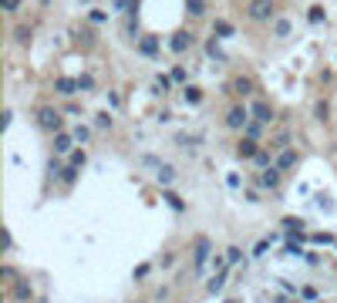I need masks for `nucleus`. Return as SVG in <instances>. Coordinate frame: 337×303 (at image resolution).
Wrapping results in <instances>:
<instances>
[{"mask_svg":"<svg viewBox=\"0 0 337 303\" xmlns=\"http://www.w3.org/2000/svg\"><path fill=\"white\" fill-rule=\"evenodd\" d=\"M206 259H213V240H209V236H196V243H193V270L202 273L206 270Z\"/></svg>","mask_w":337,"mask_h":303,"instance_id":"4","label":"nucleus"},{"mask_svg":"<svg viewBox=\"0 0 337 303\" xmlns=\"http://www.w3.org/2000/svg\"><path fill=\"white\" fill-rule=\"evenodd\" d=\"M78 88L91 91V88H95V74H78Z\"/></svg>","mask_w":337,"mask_h":303,"instance_id":"34","label":"nucleus"},{"mask_svg":"<svg viewBox=\"0 0 337 303\" xmlns=\"http://www.w3.org/2000/svg\"><path fill=\"white\" fill-rule=\"evenodd\" d=\"M172 179H176V168H172V165H159V182L165 185V189H168V182H172Z\"/></svg>","mask_w":337,"mask_h":303,"instance_id":"31","label":"nucleus"},{"mask_svg":"<svg viewBox=\"0 0 337 303\" xmlns=\"http://www.w3.org/2000/svg\"><path fill=\"white\" fill-rule=\"evenodd\" d=\"M0 7H4V14H17L20 10V0H0Z\"/></svg>","mask_w":337,"mask_h":303,"instance_id":"40","label":"nucleus"},{"mask_svg":"<svg viewBox=\"0 0 337 303\" xmlns=\"http://www.w3.org/2000/svg\"><path fill=\"white\" fill-rule=\"evenodd\" d=\"M85 162H88V155H85V148H74L71 155H68V165H71V168H78V172L85 168Z\"/></svg>","mask_w":337,"mask_h":303,"instance_id":"26","label":"nucleus"},{"mask_svg":"<svg viewBox=\"0 0 337 303\" xmlns=\"http://www.w3.org/2000/svg\"><path fill=\"white\" fill-rule=\"evenodd\" d=\"M223 121H226V128H229V132H246V125L253 121V115H249V104H246V101H233L229 108H226Z\"/></svg>","mask_w":337,"mask_h":303,"instance_id":"2","label":"nucleus"},{"mask_svg":"<svg viewBox=\"0 0 337 303\" xmlns=\"http://www.w3.org/2000/svg\"><path fill=\"white\" fill-rule=\"evenodd\" d=\"M246 14H249V20L270 24L277 17V0H246Z\"/></svg>","mask_w":337,"mask_h":303,"instance_id":"3","label":"nucleus"},{"mask_svg":"<svg viewBox=\"0 0 337 303\" xmlns=\"http://www.w3.org/2000/svg\"><path fill=\"white\" fill-rule=\"evenodd\" d=\"M71 152H74V135L71 132L54 135V155H71Z\"/></svg>","mask_w":337,"mask_h":303,"instance_id":"10","label":"nucleus"},{"mask_svg":"<svg viewBox=\"0 0 337 303\" xmlns=\"http://www.w3.org/2000/svg\"><path fill=\"white\" fill-rule=\"evenodd\" d=\"M313 118H317V121H324V125L330 121V101H327V98H321V101L313 104Z\"/></svg>","mask_w":337,"mask_h":303,"instance_id":"18","label":"nucleus"},{"mask_svg":"<svg viewBox=\"0 0 337 303\" xmlns=\"http://www.w3.org/2000/svg\"><path fill=\"white\" fill-rule=\"evenodd\" d=\"M65 168H68V165H65V162H61V155H54V159L48 162V172H51V176H61Z\"/></svg>","mask_w":337,"mask_h":303,"instance_id":"32","label":"nucleus"},{"mask_svg":"<svg viewBox=\"0 0 337 303\" xmlns=\"http://www.w3.org/2000/svg\"><path fill=\"white\" fill-rule=\"evenodd\" d=\"M78 40L85 44V48H91V44H95V34H91L88 27H81V31H78Z\"/></svg>","mask_w":337,"mask_h":303,"instance_id":"37","label":"nucleus"},{"mask_svg":"<svg viewBox=\"0 0 337 303\" xmlns=\"http://www.w3.org/2000/svg\"><path fill=\"white\" fill-rule=\"evenodd\" d=\"M280 176H283V172H280L277 165H273V168H266V172H260V189H266V192H270V189H277V185H280Z\"/></svg>","mask_w":337,"mask_h":303,"instance_id":"12","label":"nucleus"},{"mask_svg":"<svg viewBox=\"0 0 337 303\" xmlns=\"http://www.w3.org/2000/svg\"><path fill=\"white\" fill-rule=\"evenodd\" d=\"M189 48H193V34L185 31V27H182V31H176L172 37H168V51H172L176 57H182Z\"/></svg>","mask_w":337,"mask_h":303,"instance_id":"6","label":"nucleus"},{"mask_svg":"<svg viewBox=\"0 0 337 303\" xmlns=\"http://www.w3.org/2000/svg\"><path fill=\"white\" fill-rule=\"evenodd\" d=\"M249 115H253V121H260V125H270V121L277 118V108H273L270 101H263V98H253V101H249Z\"/></svg>","mask_w":337,"mask_h":303,"instance_id":"5","label":"nucleus"},{"mask_svg":"<svg viewBox=\"0 0 337 303\" xmlns=\"http://www.w3.org/2000/svg\"><path fill=\"white\" fill-rule=\"evenodd\" d=\"M202 88L199 84H185V104H202Z\"/></svg>","mask_w":337,"mask_h":303,"instance_id":"22","label":"nucleus"},{"mask_svg":"<svg viewBox=\"0 0 337 303\" xmlns=\"http://www.w3.org/2000/svg\"><path fill=\"white\" fill-rule=\"evenodd\" d=\"M236 155H240V159H257L260 148H257V142H253V138H240V145H236Z\"/></svg>","mask_w":337,"mask_h":303,"instance_id":"14","label":"nucleus"},{"mask_svg":"<svg viewBox=\"0 0 337 303\" xmlns=\"http://www.w3.org/2000/svg\"><path fill=\"white\" fill-rule=\"evenodd\" d=\"M206 57H213V61H226V51H223V44H219V37L206 40Z\"/></svg>","mask_w":337,"mask_h":303,"instance_id":"16","label":"nucleus"},{"mask_svg":"<svg viewBox=\"0 0 337 303\" xmlns=\"http://www.w3.org/2000/svg\"><path fill=\"white\" fill-rule=\"evenodd\" d=\"M149 273H152V263H138L135 270H132V279H145Z\"/></svg>","mask_w":337,"mask_h":303,"instance_id":"33","label":"nucleus"},{"mask_svg":"<svg viewBox=\"0 0 337 303\" xmlns=\"http://www.w3.org/2000/svg\"><path fill=\"white\" fill-rule=\"evenodd\" d=\"M54 91H57V95H65V98L74 95V91H81L78 88V78H57L54 81Z\"/></svg>","mask_w":337,"mask_h":303,"instance_id":"15","label":"nucleus"},{"mask_svg":"<svg viewBox=\"0 0 337 303\" xmlns=\"http://www.w3.org/2000/svg\"><path fill=\"white\" fill-rule=\"evenodd\" d=\"M273 162H277V155H273V152H263V148H260V155L253 159V165L266 172V168H273Z\"/></svg>","mask_w":337,"mask_h":303,"instance_id":"23","label":"nucleus"},{"mask_svg":"<svg viewBox=\"0 0 337 303\" xmlns=\"http://www.w3.org/2000/svg\"><path fill=\"white\" fill-rule=\"evenodd\" d=\"M14 40L20 44V48H27V44L34 40V27H31V24H17V31H14Z\"/></svg>","mask_w":337,"mask_h":303,"instance_id":"17","label":"nucleus"},{"mask_svg":"<svg viewBox=\"0 0 337 303\" xmlns=\"http://www.w3.org/2000/svg\"><path fill=\"white\" fill-rule=\"evenodd\" d=\"M162 199H165L168 206L176 209V212H185V202L179 199V196H176V192H172V189H162Z\"/></svg>","mask_w":337,"mask_h":303,"instance_id":"24","label":"nucleus"},{"mask_svg":"<svg viewBox=\"0 0 337 303\" xmlns=\"http://www.w3.org/2000/svg\"><path fill=\"white\" fill-rule=\"evenodd\" d=\"M185 14H189V17H202V14H206V0H185Z\"/></svg>","mask_w":337,"mask_h":303,"instance_id":"28","label":"nucleus"},{"mask_svg":"<svg viewBox=\"0 0 337 303\" xmlns=\"http://www.w3.org/2000/svg\"><path fill=\"white\" fill-rule=\"evenodd\" d=\"M233 34H236V27L229 20H216L213 24V37H233Z\"/></svg>","mask_w":337,"mask_h":303,"instance_id":"20","label":"nucleus"},{"mask_svg":"<svg viewBox=\"0 0 337 303\" xmlns=\"http://www.w3.org/2000/svg\"><path fill=\"white\" fill-rule=\"evenodd\" d=\"M108 104H112V108H121V95H118V91H108Z\"/></svg>","mask_w":337,"mask_h":303,"instance_id":"46","label":"nucleus"},{"mask_svg":"<svg viewBox=\"0 0 337 303\" xmlns=\"http://www.w3.org/2000/svg\"><path fill=\"white\" fill-rule=\"evenodd\" d=\"M233 91L240 95V101H243V98H253V91H257V84H253V78H246V74H240V78L233 81Z\"/></svg>","mask_w":337,"mask_h":303,"instance_id":"11","label":"nucleus"},{"mask_svg":"<svg viewBox=\"0 0 337 303\" xmlns=\"http://www.w3.org/2000/svg\"><path fill=\"white\" fill-rule=\"evenodd\" d=\"M297 162H300V152H297V148H287V152H280V155H277V162H273V165L280 168V172H290V168H297Z\"/></svg>","mask_w":337,"mask_h":303,"instance_id":"9","label":"nucleus"},{"mask_svg":"<svg viewBox=\"0 0 337 303\" xmlns=\"http://www.w3.org/2000/svg\"><path fill=\"white\" fill-rule=\"evenodd\" d=\"M266 246H270V243H266V240H260L257 246H253V256H263V253H266Z\"/></svg>","mask_w":337,"mask_h":303,"instance_id":"47","label":"nucleus"},{"mask_svg":"<svg viewBox=\"0 0 337 303\" xmlns=\"http://www.w3.org/2000/svg\"><path fill=\"white\" fill-rule=\"evenodd\" d=\"M307 20H310V24H324V20H327V10H324L321 4H313V7L307 10Z\"/></svg>","mask_w":337,"mask_h":303,"instance_id":"27","label":"nucleus"},{"mask_svg":"<svg viewBox=\"0 0 337 303\" xmlns=\"http://www.w3.org/2000/svg\"><path fill=\"white\" fill-rule=\"evenodd\" d=\"M168 84H172V78H168V74H159V78H155V91H162V95L168 91Z\"/></svg>","mask_w":337,"mask_h":303,"instance_id":"39","label":"nucleus"},{"mask_svg":"<svg viewBox=\"0 0 337 303\" xmlns=\"http://www.w3.org/2000/svg\"><path fill=\"white\" fill-rule=\"evenodd\" d=\"M226 279H229V266H226V270H216V273H213V279L206 283V293H219V290L226 287Z\"/></svg>","mask_w":337,"mask_h":303,"instance_id":"13","label":"nucleus"},{"mask_svg":"<svg viewBox=\"0 0 337 303\" xmlns=\"http://www.w3.org/2000/svg\"><path fill=\"white\" fill-rule=\"evenodd\" d=\"M71 135H74V142H78V145H85V142L91 138V128H88V125H74Z\"/></svg>","mask_w":337,"mask_h":303,"instance_id":"30","label":"nucleus"},{"mask_svg":"<svg viewBox=\"0 0 337 303\" xmlns=\"http://www.w3.org/2000/svg\"><path fill=\"white\" fill-rule=\"evenodd\" d=\"M10 300H14V303H31L34 300V287L27 283V279L14 283V287H10Z\"/></svg>","mask_w":337,"mask_h":303,"instance_id":"8","label":"nucleus"},{"mask_svg":"<svg viewBox=\"0 0 337 303\" xmlns=\"http://www.w3.org/2000/svg\"><path fill=\"white\" fill-rule=\"evenodd\" d=\"M290 31H293V20H287V17H277L273 20V34L277 37H290Z\"/></svg>","mask_w":337,"mask_h":303,"instance_id":"19","label":"nucleus"},{"mask_svg":"<svg viewBox=\"0 0 337 303\" xmlns=\"http://www.w3.org/2000/svg\"><path fill=\"white\" fill-rule=\"evenodd\" d=\"M88 20H91V24H104V20H108V14H104V10H91Z\"/></svg>","mask_w":337,"mask_h":303,"instance_id":"43","label":"nucleus"},{"mask_svg":"<svg viewBox=\"0 0 337 303\" xmlns=\"http://www.w3.org/2000/svg\"><path fill=\"white\" fill-rule=\"evenodd\" d=\"M95 125H98V128H112V115H108V112H98Z\"/></svg>","mask_w":337,"mask_h":303,"instance_id":"42","label":"nucleus"},{"mask_svg":"<svg viewBox=\"0 0 337 303\" xmlns=\"http://www.w3.org/2000/svg\"><path fill=\"white\" fill-rule=\"evenodd\" d=\"M300 296H304L307 303H313V300H317V287H304V290H300Z\"/></svg>","mask_w":337,"mask_h":303,"instance_id":"44","label":"nucleus"},{"mask_svg":"<svg viewBox=\"0 0 337 303\" xmlns=\"http://www.w3.org/2000/svg\"><path fill=\"white\" fill-rule=\"evenodd\" d=\"M263 135H266V125H260V121H249L246 132H243V138H253V142H260Z\"/></svg>","mask_w":337,"mask_h":303,"instance_id":"21","label":"nucleus"},{"mask_svg":"<svg viewBox=\"0 0 337 303\" xmlns=\"http://www.w3.org/2000/svg\"><path fill=\"white\" fill-rule=\"evenodd\" d=\"M4 279H7L10 287H14V283H20V276H17V270H14V266H4Z\"/></svg>","mask_w":337,"mask_h":303,"instance_id":"41","label":"nucleus"},{"mask_svg":"<svg viewBox=\"0 0 337 303\" xmlns=\"http://www.w3.org/2000/svg\"><path fill=\"white\" fill-rule=\"evenodd\" d=\"M273 148H277V152H287V148H290V128H280V132H277Z\"/></svg>","mask_w":337,"mask_h":303,"instance_id":"25","label":"nucleus"},{"mask_svg":"<svg viewBox=\"0 0 337 303\" xmlns=\"http://www.w3.org/2000/svg\"><path fill=\"white\" fill-rule=\"evenodd\" d=\"M226 259H229V266H236L243 259V249L240 246H229V249H226Z\"/></svg>","mask_w":337,"mask_h":303,"instance_id":"36","label":"nucleus"},{"mask_svg":"<svg viewBox=\"0 0 337 303\" xmlns=\"http://www.w3.org/2000/svg\"><path fill=\"white\" fill-rule=\"evenodd\" d=\"M81 4H88V0H81Z\"/></svg>","mask_w":337,"mask_h":303,"instance_id":"49","label":"nucleus"},{"mask_svg":"<svg viewBox=\"0 0 337 303\" xmlns=\"http://www.w3.org/2000/svg\"><path fill=\"white\" fill-rule=\"evenodd\" d=\"M283 229H304V219H283Z\"/></svg>","mask_w":337,"mask_h":303,"instance_id":"45","label":"nucleus"},{"mask_svg":"<svg viewBox=\"0 0 337 303\" xmlns=\"http://www.w3.org/2000/svg\"><path fill=\"white\" fill-rule=\"evenodd\" d=\"M310 243H317V246H330L334 236H330V232H317V236H310Z\"/></svg>","mask_w":337,"mask_h":303,"instance_id":"38","label":"nucleus"},{"mask_svg":"<svg viewBox=\"0 0 337 303\" xmlns=\"http://www.w3.org/2000/svg\"><path fill=\"white\" fill-rule=\"evenodd\" d=\"M168 78L176 81V84H189V71H185L182 64H176V68H172V71H168Z\"/></svg>","mask_w":337,"mask_h":303,"instance_id":"29","label":"nucleus"},{"mask_svg":"<svg viewBox=\"0 0 337 303\" xmlns=\"http://www.w3.org/2000/svg\"><path fill=\"white\" fill-rule=\"evenodd\" d=\"M159 48H162V40L155 37V34L138 37V54H142V57H159Z\"/></svg>","mask_w":337,"mask_h":303,"instance_id":"7","label":"nucleus"},{"mask_svg":"<svg viewBox=\"0 0 337 303\" xmlns=\"http://www.w3.org/2000/svg\"><path fill=\"white\" fill-rule=\"evenodd\" d=\"M34 118H37L40 132H51V135H61L65 132V112H57L54 104H37Z\"/></svg>","mask_w":337,"mask_h":303,"instance_id":"1","label":"nucleus"},{"mask_svg":"<svg viewBox=\"0 0 337 303\" xmlns=\"http://www.w3.org/2000/svg\"><path fill=\"white\" fill-rule=\"evenodd\" d=\"M61 182H65V185H74V182H78V168H71V165H68L65 172H61Z\"/></svg>","mask_w":337,"mask_h":303,"instance_id":"35","label":"nucleus"},{"mask_svg":"<svg viewBox=\"0 0 337 303\" xmlns=\"http://www.w3.org/2000/svg\"><path fill=\"white\" fill-rule=\"evenodd\" d=\"M226 182L233 185V189H240V176H236V172H229V176H226Z\"/></svg>","mask_w":337,"mask_h":303,"instance_id":"48","label":"nucleus"}]
</instances>
